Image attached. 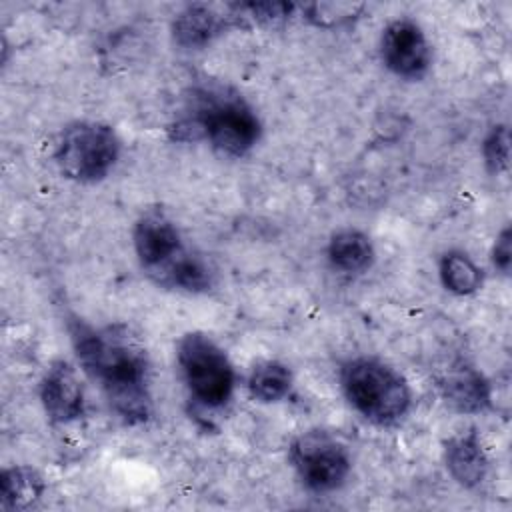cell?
Listing matches in <instances>:
<instances>
[{"mask_svg":"<svg viewBox=\"0 0 512 512\" xmlns=\"http://www.w3.org/2000/svg\"><path fill=\"white\" fill-rule=\"evenodd\" d=\"M132 246L142 270L166 288H172L178 270L194 254L184 246L178 226L160 210L144 212L136 220Z\"/></svg>","mask_w":512,"mask_h":512,"instance_id":"7","label":"cell"},{"mask_svg":"<svg viewBox=\"0 0 512 512\" xmlns=\"http://www.w3.org/2000/svg\"><path fill=\"white\" fill-rule=\"evenodd\" d=\"M248 390L252 398L260 402H280L292 390V372L282 362L264 360L252 368L248 376Z\"/></svg>","mask_w":512,"mask_h":512,"instance_id":"16","label":"cell"},{"mask_svg":"<svg viewBox=\"0 0 512 512\" xmlns=\"http://www.w3.org/2000/svg\"><path fill=\"white\" fill-rule=\"evenodd\" d=\"M444 460L450 476L464 488H476L488 474V458L474 428L446 442Z\"/></svg>","mask_w":512,"mask_h":512,"instance_id":"12","label":"cell"},{"mask_svg":"<svg viewBox=\"0 0 512 512\" xmlns=\"http://www.w3.org/2000/svg\"><path fill=\"white\" fill-rule=\"evenodd\" d=\"M68 332L84 374L98 384L112 412L130 426L148 422L154 404L144 346L120 324L92 326L74 318Z\"/></svg>","mask_w":512,"mask_h":512,"instance_id":"1","label":"cell"},{"mask_svg":"<svg viewBox=\"0 0 512 512\" xmlns=\"http://www.w3.org/2000/svg\"><path fill=\"white\" fill-rule=\"evenodd\" d=\"M510 140H508V128L504 124H496L490 128L482 142V156L486 166L498 174L508 168V158H510Z\"/></svg>","mask_w":512,"mask_h":512,"instance_id":"17","label":"cell"},{"mask_svg":"<svg viewBox=\"0 0 512 512\" xmlns=\"http://www.w3.org/2000/svg\"><path fill=\"white\" fill-rule=\"evenodd\" d=\"M442 286L456 296H470L482 286V270L462 250H448L438 264Z\"/></svg>","mask_w":512,"mask_h":512,"instance_id":"15","label":"cell"},{"mask_svg":"<svg viewBox=\"0 0 512 512\" xmlns=\"http://www.w3.org/2000/svg\"><path fill=\"white\" fill-rule=\"evenodd\" d=\"M204 138L216 152L230 158L248 154L262 136V124L254 108L228 88H204L194 96L190 116L182 128Z\"/></svg>","mask_w":512,"mask_h":512,"instance_id":"2","label":"cell"},{"mask_svg":"<svg viewBox=\"0 0 512 512\" xmlns=\"http://www.w3.org/2000/svg\"><path fill=\"white\" fill-rule=\"evenodd\" d=\"M380 58L392 74L416 80L422 78L432 64V46L418 22L396 18L382 30Z\"/></svg>","mask_w":512,"mask_h":512,"instance_id":"8","label":"cell"},{"mask_svg":"<svg viewBox=\"0 0 512 512\" xmlns=\"http://www.w3.org/2000/svg\"><path fill=\"white\" fill-rule=\"evenodd\" d=\"M290 462L302 486L314 494L338 490L352 470L348 448L326 430L298 434L290 444Z\"/></svg>","mask_w":512,"mask_h":512,"instance_id":"6","label":"cell"},{"mask_svg":"<svg viewBox=\"0 0 512 512\" xmlns=\"http://www.w3.org/2000/svg\"><path fill=\"white\" fill-rule=\"evenodd\" d=\"M438 388L444 400L460 412L480 414L492 404V390L488 380L474 366L454 364L440 378Z\"/></svg>","mask_w":512,"mask_h":512,"instance_id":"11","label":"cell"},{"mask_svg":"<svg viewBox=\"0 0 512 512\" xmlns=\"http://www.w3.org/2000/svg\"><path fill=\"white\" fill-rule=\"evenodd\" d=\"M38 394L48 420L54 424H70L84 416V386L66 360H56L46 368Z\"/></svg>","mask_w":512,"mask_h":512,"instance_id":"9","label":"cell"},{"mask_svg":"<svg viewBox=\"0 0 512 512\" xmlns=\"http://www.w3.org/2000/svg\"><path fill=\"white\" fill-rule=\"evenodd\" d=\"M340 386L348 404L368 422L390 426L400 422L412 404V390L390 364L358 356L342 364Z\"/></svg>","mask_w":512,"mask_h":512,"instance_id":"3","label":"cell"},{"mask_svg":"<svg viewBox=\"0 0 512 512\" xmlns=\"http://www.w3.org/2000/svg\"><path fill=\"white\" fill-rule=\"evenodd\" d=\"M492 264L502 274L510 272V264H512V232H510V226H504L502 232L496 236V242L492 246Z\"/></svg>","mask_w":512,"mask_h":512,"instance_id":"18","label":"cell"},{"mask_svg":"<svg viewBox=\"0 0 512 512\" xmlns=\"http://www.w3.org/2000/svg\"><path fill=\"white\" fill-rule=\"evenodd\" d=\"M176 362L190 398L204 410L224 408L236 384L224 348L204 332H186L176 344Z\"/></svg>","mask_w":512,"mask_h":512,"instance_id":"4","label":"cell"},{"mask_svg":"<svg viewBox=\"0 0 512 512\" xmlns=\"http://www.w3.org/2000/svg\"><path fill=\"white\" fill-rule=\"evenodd\" d=\"M232 26H240L232 6L220 12L210 4H188L172 20V38L180 48L200 50Z\"/></svg>","mask_w":512,"mask_h":512,"instance_id":"10","label":"cell"},{"mask_svg":"<svg viewBox=\"0 0 512 512\" xmlns=\"http://www.w3.org/2000/svg\"><path fill=\"white\" fill-rule=\"evenodd\" d=\"M328 262L344 274H360L374 262L372 240L356 228H342L334 232L326 246Z\"/></svg>","mask_w":512,"mask_h":512,"instance_id":"13","label":"cell"},{"mask_svg":"<svg viewBox=\"0 0 512 512\" xmlns=\"http://www.w3.org/2000/svg\"><path fill=\"white\" fill-rule=\"evenodd\" d=\"M44 478L30 466H12L0 476V506L4 510L32 508L44 494Z\"/></svg>","mask_w":512,"mask_h":512,"instance_id":"14","label":"cell"},{"mask_svg":"<svg viewBox=\"0 0 512 512\" xmlns=\"http://www.w3.org/2000/svg\"><path fill=\"white\" fill-rule=\"evenodd\" d=\"M120 158V138L112 126L78 120L62 128L54 142V162L60 174L80 184L104 180Z\"/></svg>","mask_w":512,"mask_h":512,"instance_id":"5","label":"cell"}]
</instances>
